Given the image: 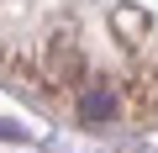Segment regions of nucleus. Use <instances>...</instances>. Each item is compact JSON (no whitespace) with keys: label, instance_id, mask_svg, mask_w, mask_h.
<instances>
[{"label":"nucleus","instance_id":"1","mask_svg":"<svg viewBox=\"0 0 158 153\" xmlns=\"http://www.w3.org/2000/svg\"><path fill=\"white\" fill-rule=\"evenodd\" d=\"M37 69H42V79H48L53 95L90 85V58H85V48H79L74 32H53V37L42 42V63H37Z\"/></svg>","mask_w":158,"mask_h":153},{"label":"nucleus","instance_id":"3","mask_svg":"<svg viewBox=\"0 0 158 153\" xmlns=\"http://www.w3.org/2000/svg\"><path fill=\"white\" fill-rule=\"evenodd\" d=\"M74 111L85 116V121H116V111H121V95H116V85H106V79H90V85H79V90H74Z\"/></svg>","mask_w":158,"mask_h":153},{"label":"nucleus","instance_id":"2","mask_svg":"<svg viewBox=\"0 0 158 153\" xmlns=\"http://www.w3.org/2000/svg\"><path fill=\"white\" fill-rule=\"evenodd\" d=\"M116 95H121V106L132 116H158V58L132 53L127 74L116 79Z\"/></svg>","mask_w":158,"mask_h":153}]
</instances>
